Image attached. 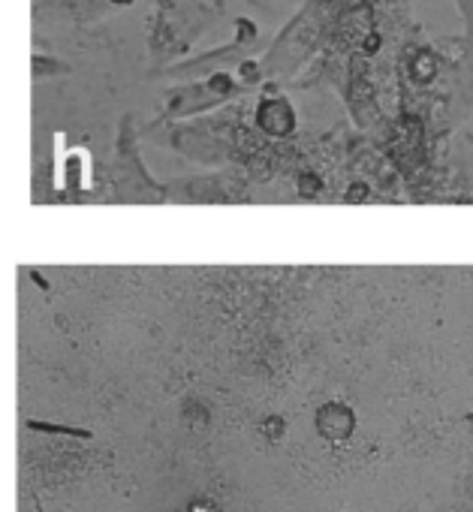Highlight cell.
I'll list each match as a JSON object with an SVG mask.
<instances>
[{"label": "cell", "mask_w": 473, "mask_h": 512, "mask_svg": "<svg viewBox=\"0 0 473 512\" xmlns=\"http://www.w3.org/2000/svg\"><path fill=\"white\" fill-rule=\"evenodd\" d=\"M133 0H112V7H130Z\"/></svg>", "instance_id": "5b68a950"}, {"label": "cell", "mask_w": 473, "mask_h": 512, "mask_svg": "<svg viewBox=\"0 0 473 512\" xmlns=\"http://www.w3.org/2000/svg\"><path fill=\"white\" fill-rule=\"evenodd\" d=\"M296 124H299V118H296V109L287 97H266L257 106V127H260V133H266L272 139L293 136Z\"/></svg>", "instance_id": "6da1fadb"}, {"label": "cell", "mask_w": 473, "mask_h": 512, "mask_svg": "<svg viewBox=\"0 0 473 512\" xmlns=\"http://www.w3.org/2000/svg\"><path fill=\"white\" fill-rule=\"evenodd\" d=\"M455 4H458V13H461V19H464L467 34L473 37V0H455Z\"/></svg>", "instance_id": "3957f363"}, {"label": "cell", "mask_w": 473, "mask_h": 512, "mask_svg": "<svg viewBox=\"0 0 473 512\" xmlns=\"http://www.w3.org/2000/svg\"><path fill=\"white\" fill-rule=\"evenodd\" d=\"M353 196H368V190H365L362 184H356V187H350V193H347V199L353 202Z\"/></svg>", "instance_id": "277c9868"}, {"label": "cell", "mask_w": 473, "mask_h": 512, "mask_svg": "<svg viewBox=\"0 0 473 512\" xmlns=\"http://www.w3.org/2000/svg\"><path fill=\"white\" fill-rule=\"evenodd\" d=\"M437 67H440L437 55L428 52V49H422V52H416L413 61H410V79H416L419 85H428V82H434Z\"/></svg>", "instance_id": "7a4b0ae2"}]
</instances>
